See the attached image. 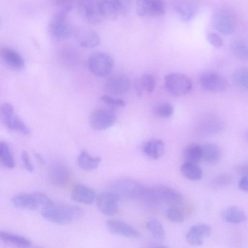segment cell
I'll use <instances>...</instances> for the list:
<instances>
[{
  "label": "cell",
  "mask_w": 248,
  "mask_h": 248,
  "mask_svg": "<svg viewBox=\"0 0 248 248\" xmlns=\"http://www.w3.org/2000/svg\"><path fill=\"white\" fill-rule=\"evenodd\" d=\"M164 85L167 91L175 96H182L188 93L192 88V83L186 75L172 73L165 77Z\"/></svg>",
  "instance_id": "277c9868"
},
{
  "label": "cell",
  "mask_w": 248,
  "mask_h": 248,
  "mask_svg": "<svg viewBox=\"0 0 248 248\" xmlns=\"http://www.w3.org/2000/svg\"><path fill=\"white\" fill-rule=\"evenodd\" d=\"M174 10L182 21L186 22L191 20L195 16L197 7L193 2H182L175 5Z\"/></svg>",
  "instance_id": "603a6c76"
},
{
  "label": "cell",
  "mask_w": 248,
  "mask_h": 248,
  "mask_svg": "<svg viewBox=\"0 0 248 248\" xmlns=\"http://www.w3.org/2000/svg\"><path fill=\"white\" fill-rule=\"evenodd\" d=\"M21 159L26 170L31 172L33 170V166L31 161L29 154L25 151H23L21 154Z\"/></svg>",
  "instance_id": "f35d334b"
},
{
  "label": "cell",
  "mask_w": 248,
  "mask_h": 248,
  "mask_svg": "<svg viewBox=\"0 0 248 248\" xmlns=\"http://www.w3.org/2000/svg\"><path fill=\"white\" fill-rule=\"evenodd\" d=\"M119 196L113 191H104L96 197V205L100 211L107 216L116 214L118 210Z\"/></svg>",
  "instance_id": "7c38bea8"
},
{
  "label": "cell",
  "mask_w": 248,
  "mask_h": 248,
  "mask_svg": "<svg viewBox=\"0 0 248 248\" xmlns=\"http://www.w3.org/2000/svg\"><path fill=\"white\" fill-rule=\"evenodd\" d=\"M221 216L226 221L233 224L241 223L247 219L245 211L237 206L227 207L222 212Z\"/></svg>",
  "instance_id": "7402d4cb"
},
{
  "label": "cell",
  "mask_w": 248,
  "mask_h": 248,
  "mask_svg": "<svg viewBox=\"0 0 248 248\" xmlns=\"http://www.w3.org/2000/svg\"><path fill=\"white\" fill-rule=\"evenodd\" d=\"M75 40L81 47L93 48L97 47L100 43L98 34L92 29L84 27H77L73 32Z\"/></svg>",
  "instance_id": "4fadbf2b"
},
{
  "label": "cell",
  "mask_w": 248,
  "mask_h": 248,
  "mask_svg": "<svg viewBox=\"0 0 248 248\" xmlns=\"http://www.w3.org/2000/svg\"><path fill=\"white\" fill-rule=\"evenodd\" d=\"M70 9H62L51 18L48 25V32L51 38L62 41L69 38L74 32V29L68 19Z\"/></svg>",
  "instance_id": "7a4b0ae2"
},
{
  "label": "cell",
  "mask_w": 248,
  "mask_h": 248,
  "mask_svg": "<svg viewBox=\"0 0 248 248\" xmlns=\"http://www.w3.org/2000/svg\"><path fill=\"white\" fill-rule=\"evenodd\" d=\"M164 142L159 139H153L145 142L142 147V151L148 157L152 159H157L164 153Z\"/></svg>",
  "instance_id": "44dd1931"
},
{
  "label": "cell",
  "mask_w": 248,
  "mask_h": 248,
  "mask_svg": "<svg viewBox=\"0 0 248 248\" xmlns=\"http://www.w3.org/2000/svg\"><path fill=\"white\" fill-rule=\"evenodd\" d=\"M232 78L235 84L241 89L248 92V69L240 67L233 73Z\"/></svg>",
  "instance_id": "1f68e13d"
},
{
  "label": "cell",
  "mask_w": 248,
  "mask_h": 248,
  "mask_svg": "<svg viewBox=\"0 0 248 248\" xmlns=\"http://www.w3.org/2000/svg\"><path fill=\"white\" fill-rule=\"evenodd\" d=\"M202 160L206 163L214 164L221 158V152L219 147L215 143H206L202 145Z\"/></svg>",
  "instance_id": "d4e9b609"
},
{
  "label": "cell",
  "mask_w": 248,
  "mask_h": 248,
  "mask_svg": "<svg viewBox=\"0 0 248 248\" xmlns=\"http://www.w3.org/2000/svg\"><path fill=\"white\" fill-rule=\"evenodd\" d=\"M34 156L37 161L41 164L44 165L45 164V160L42 156L39 153H35Z\"/></svg>",
  "instance_id": "7bdbcfd3"
},
{
  "label": "cell",
  "mask_w": 248,
  "mask_h": 248,
  "mask_svg": "<svg viewBox=\"0 0 248 248\" xmlns=\"http://www.w3.org/2000/svg\"><path fill=\"white\" fill-rule=\"evenodd\" d=\"M238 186L242 190L248 192V174L241 178L239 181Z\"/></svg>",
  "instance_id": "60d3db41"
},
{
  "label": "cell",
  "mask_w": 248,
  "mask_h": 248,
  "mask_svg": "<svg viewBox=\"0 0 248 248\" xmlns=\"http://www.w3.org/2000/svg\"><path fill=\"white\" fill-rule=\"evenodd\" d=\"M148 231L156 240L161 241L165 237V231L161 223L156 218H151L146 223Z\"/></svg>",
  "instance_id": "4dcf8cb0"
},
{
  "label": "cell",
  "mask_w": 248,
  "mask_h": 248,
  "mask_svg": "<svg viewBox=\"0 0 248 248\" xmlns=\"http://www.w3.org/2000/svg\"><path fill=\"white\" fill-rule=\"evenodd\" d=\"M87 65L93 74L99 77H105L108 75L112 70L113 60L107 53L97 51L89 56Z\"/></svg>",
  "instance_id": "3957f363"
},
{
  "label": "cell",
  "mask_w": 248,
  "mask_h": 248,
  "mask_svg": "<svg viewBox=\"0 0 248 248\" xmlns=\"http://www.w3.org/2000/svg\"><path fill=\"white\" fill-rule=\"evenodd\" d=\"M130 82L129 78L124 75L112 76L106 80V90L110 93L115 95L124 94L129 89Z\"/></svg>",
  "instance_id": "9a60e30c"
},
{
  "label": "cell",
  "mask_w": 248,
  "mask_h": 248,
  "mask_svg": "<svg viewBox=\"0 0 248 248\" xmlns=\"http://www.w3.org/2000/svg\"><path fill=\"white\" fill-rule=\"evenodd\" d=\"M212 233V228L208 224L200 223L191 227L186 234L187 242L194 246L202 244L203 239L209 237Z\"/></svg>",
  "instance_id": "5bb4252c"
},
{
  "label": "cell",
  "mask_w": 248,
  "mask_h": 248,
  "mask_svg": "<svg viewBox=\"0 0 248 248\" xmlns=\"http://www.w3.org/2000/svg\"><path fill=\"white\" fill-rule=\"evenodd\" d=\"M106 226L111 233L116 235L132 238H137L140 236V233L138 230L120 220H108L106 223Z\"/></svg>",
  "instance_id": "2e32d148"
},
{
  "label": "cell",
  "mask_w": 248,
  "mask_h": 248,
  "mask_svg": "<svg viewBox=\"0 0 248 248\" xmlns=\"http://www.w3.org/2000/svg\"><path fill=\"white\" fill-rule=\"evenodd\" d=\"M119 16L127 13L132 5V0H111Z\"/></svg>",
  "instance_id": "d590c367"
},
{
  "label": "cell",
  "mask_w": 248,
  "mask_h": 248,
  "mask_svg": "<svg viewBox=\"0 0 248 248\" xmlns=\"http://www.w3.org/2000/svg\"><path fill=\"white\" fill-rule=\"evenodd\" d=\"M71 198L72 200L84 204H91L96 198L94 191L82 184L75 185L72 190Z\"/></svg>",
  "instance_id": "e0dca14e"
},
{
  "label": "cell",
  "mask_w": 248,
  "mask_h": 248,
  "mask_svg": "<svg viewBox=\"0 0 248 248\" xmlns=\"http://www.w3.org/2000/svg\"><path fill=\"white\" fill-rule=\"evenodd\" d=\"M167 216L170 220L174 223H180L184 220L182 213L175 206H172L168 209Z\"/></svg>",
  "instance_id": "8d00e7d4"
},
{
  "label": "cell",
  "mask_w": 248,
  "mask_h": 248,
  "mask_svg": "<svg viewBox=\"0 0 248 248\" xmlns=\"http://www.w3.org/2000/svg\"><path fill=\"white\" fill-rule=\"evenodd\" d=\"M71 178L70 170L65 162L61 160L53 161L47 171V179L53 186L63 187L69 183Z\"/></svg>",
  "instance_id": "9c48e42d"
},
{
  "label": "cell",
  "mask_w": 248,
  "mask_h": 248,
  "mask_svg": "<svg viewBox=\"0 0 248 248\" xmlns=\"http://www.w3.org/2000/svg\"><path fill=\"white\" fill-rule=\"evenodd\" d=\"M57 5L61 7L62 9H71L72 4L76 0H52Z\"/></svg>",
  "instance_id": "ab89813d"
},
{
  "label": "cell",
  "mask_w": 248,
  "mask_h": 248,
  "mask_svg": "<svg viewBox=\"0 0 248 248\" xmlns=\"http://www.w3.org/2000/svg\"><path fill=\"white\" fill-rule=\"evenodd\" d=\"M0 239L4 243L21 247H29L31 242L24 236L5 231L0 232Z\"/></svg>",
  "instance_id": "484cf974"
},
{
  "label": "cell",
  "mask_w": 248,
  "mask_h": 248,
  "mask_svg": "<svg viewBox=\"0 0 248 248\" xmlns=\"http://www.w3.org/2000/svg\"><path fill=\"white\" fill-rule=\"evenodd\" d=\"M153 111L159 117L169 118L173 114V108L172 105L168 102L160 101L154 106Z\"/></svg>",
  "instance_id": "d6a6232c"
},
{
  "label": "cell",
  "mask_w": 248,
  "mask_h": 248,
  "mask_svg": "<svg viewBox=\"0 0 248 248\" xmlns=\"http://www.w3.org/2000/svg\"><path fill=\"white\" fill-rule=\"evenodd\" d=\"M77 8L81 17L90 24H98L105 19L99 0H78Z\"/></svg>",
  "instance_id": "8992f818"
},
{
  "label": "cell",
  "mask_w": 248,
  "mask_h": 248,
  "mask_svg": "<svg viewBox=\"0 0 248 248\" xmlns=\"http://www.w3.org/2000/svg\"><path fill=\"white\" fill-rule=\"evenodd\" d=\"M0 55L4 62L9 67L15 70H20L24 67L23 58L14 49L3 47L0 49Z\"/></svg>",
  "instance_id": "d6986e66"
},
{
  "label": "cell",
  "mask_w": 248,
  "mask_h": 248,
  "mask_svg": "<svg viewBox=\"0 0 248 248\" xmlns=\"http://www.w3.org/2000/svg\"><path fill=\"white\" fill-rule=\"evenodd\" d=\"M230 49L232 54L238 59L248 61V42L244 39H237L233 41Z\"/></svg>",
  "instance_id": "f1b7e54d"
},
{
  "label": "cell",
  "mask_w": 248,
  "mask_h": 248,
  "mask_svg": "<svg viewBox=\"0 0 248 248\" xmlns=\"http://www.w3.org/2000/svg\"><path fill=\"white\" fill-rule=\"evenodd\" d=\"M101 100L109 108L113 109L123 108L125 106V103L124 100L109 95H104L101 97Z\"/></svg>",
  "instance_id": "e575fe53"
},
{
  "label": "cell",
  "mask_w": 248,
  "mask_h": 248,
  "mask_svg": "<svg viewBox=\"0 0 248 248\" xmlns=\"http://www.w3.org/2000/svg\"><path fill=\"white\" fill-rule=\"evenodd\" d=\"M207 40L209 43L216 48L222 46L223 41L221 36L215 32H209L207 34Z\"/></svg>",
  "instance_id": "74e56055"
},
{
  "label": "cell",
  "mask_w": 248,
  "mask_h": 248,
  "mask_svg": "<svg viewBox=\"0 0 248 248\" xmlns=\"http://www.w3.org/2000/svg\"><path fill=\"white\" fill-rule=\"evenodd\" d=\"M212 25L220 33L229 35L233 33L236 28V17L233 12L228 9L218 10L213 16Z\"/></svg>",
  "instance_id": "52a82bcc"
},
{
  "label": "cell",
  "mask_w": 248,
  "mask_h": 248,
  "mask_svg": "<svg viewBox=\"0 0 248 248\" xmlns=\"http://www.w3.org/2000/svg\"><path fill=\"white\" fill-rule=\"evenodd\" d=\"M183 155L185 162L197 163L202 160V145L191 144L186 147Z\"/></svg>",
  "instance_id": "83f0119b"
},
{
  "label": "cell",
  "mask_w": 248,
  "mask_h": 248,
  "mask_svg": "<svg viewBox=\"0 0 248 248\" xmlns=\"http://www.w3.org/2000/svg\"><path fill=\"white\" fill-rule=\"evenodd\" d=\"M0 160L1 164L8 169H13L15 162L9 145L4 141L0 142Z\"/></svg>",
  "instance_id": "f546056e"
},
{
  "label": "cell",
  "mask_w": 248,
  "mask_h": 248,
  "mask_svg": "<svg viewBox=\"0 0 248 248\" xmlns=\"http://www.w3.org/2000/svg\"><path fill=\"white\" fill-rule=\"evenodd\" d=\"M100 162V157L92 156L86 151H81L77 158L78 166L84 170H91L96 169Z\"/></svg>",
  "instance_id": "cb8c5ba5"
},
{
  "label": "cell",
  "mask_w": 248,
  "mask_h": 248,
  "mask_svg": "<svg viewBox=\"0 0 248 248\" xmlns=\"http://www.w3.org/2000/svg\"><path fill=\"white\" fill-rule=\"evenodd\" d=\"M134 88L137 95L138 96H141L142 95L144 90L142 88L140 79H138L135 81L134 84Z\"/></svg>",
  "instance_id": "b9f144b4"
},
{
  "label": "cell",
  "mask_w": 248,
  "mask_h": 248,
  "mask_svg": "<svg viewBox=\"0 0 248 248\" xmlns=\"http://www.w3.org/2000/svg\"><path fill=\"white\" fill-rule=\"evenodd\" d=\"M154 194L158 199L173 206L182 201V197L178 192L166 186H157L154 189Z\"/></svg>",
  "instance_id": "ffe728a7"
},
{
  "label": "cell",
  "mask_w": 248,
  "mask_h": 248,
  "mask_svg": "<svg viewBox=\"0 0 248 248\" xmlns=\"http://www.w3.org/2000/svg\"><path fill=\"white\" fill-rule=\"evenodd\" d=\"M41 215L46 219L57 224H69L80 218L83 209L72 204L56 203L54 202L42 208Z\"/></svg>",
  "instance_id": "6da1fadb"
},
{
  "label": "cell",
  "mask_w": 248,
  "mask_h": 248,
  "mask_svg": "<svg viewBox=\"0 0 248 248\" xmlns=\"http://www.w3.org/2000/svg\"><path fill=\"white\" fill-rule=\"evenodd\" d=\"M11 202L16 207L30 210H35L40 206L34 192L16 195L12 198Z\"/></svg>",
  "instance_id": "ac0fdd59"
},
{
  "label": "cell",
  "mask_w": 248,
  "mask_h": 248,
  "mask_svg": "<svg viewBox=\"0 0 248 248\" xmlns=\"http://www.w3.org/2000/svg\"><path fill=\"white\" fill-rule=\"evenodd\" d=\"M180 170L182 174L190 180H199L202 176V170L196 163L185 162L181 165Z\"/></svg>",
  "instance_id": "4316f807"
},
{
  "label": "cell",
  "mask_w": 248,
  "mask_h": 248,
  "mask_svg": "<svg viewBox=\"0 0 248 248\" xmlns=\"http://www.w3.org/2000/svg\"><path fill=\"white\" fill-rule=\"evenodd\" d=\"M140 80L144 91L148 93L153 92L155 88L156 81L153 75L150 74H145L142 76Z\"/></svg>",
  "instance_id": "836d02e7"
},
{
  "label": "cell",
  "mask_w": 248,
  "mask_h": 248,
  "mask_svg": "<svg viewBox=\"0 0 248 248\" xmlns=\"http://www.w3.org/2000/svg\"><path fill=\"white\" fill-rule=\"evenodd\" d=\"M137 14L141 17H154L163 16L165 12L163 0H137Z\"/></svg>",
  "instance_id": "8fae6325"
},
{
  "label": "cell",
  "mask_w": 248,
  "mask_h": 248,
  "mask_svg": "<svg viewBox=\"0 0 248 248\" xmlns=\"http://www.w3.org/2000/svg\"><path fill=\"white\" fill-rule=\"evenodd\" d=\"M0 114L4 125L9 130L23 135L30 134V129L15 114L14 108L11 104L3 103L0 107Z\"/></svg>",
  "instance_id": "5b68a950"
},
{
  "label": "cell",
  "mask_w": 248,
  "mask_h": 248,
  "mask_svg": "<svg viewBox=\"0 0 248 248\" xmlns=\"http://www.w3.org/2000/svg\"><path fill=\"white\" fill-rule=\"evenodd\" d=\"M116 118L113 109L110 108H97L90 115V124L92 127L96 130H104L113 125Z\"/></svg>",
  "instance_id": "ba28073f"
},
{
  "label": "cell",
  "mask_w": 248,
  "mask_h": 248,
  "mask_svg": "<svg viewBox=\"0 0 248 248\" xmlns=\"http://www.w3.org/2000/svg\"><path fill=\"white\" fill-rule=\"evenodd\" d=\"M199 82L203 89L210 92H223L228 86L225 77L214 71H208L201 73L199 77Z\"/></svg>",
  "instance_id": "30bf717a"
}]
</instances>
